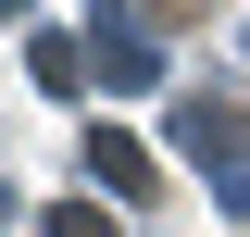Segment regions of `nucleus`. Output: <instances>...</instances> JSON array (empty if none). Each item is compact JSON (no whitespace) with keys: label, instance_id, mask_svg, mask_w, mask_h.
Returning a JSON list of instances; mask_svg holds the SVG:
<instances>
[{"label":"nucleus","instance_id":"nucleus-1","mask_svg":"<svg viewBox=\"0 0 250 237\" xmlns=\"http://www.w3.org/2000/svg\"><path fill=\"white\" fill-rule=\"evenodd\" d=\"M88 162H100V187H113V200H138V212H163V162L138 138H125V125H88Z\"/></svg>","mask_w":250,"mask_h":237},{"label":"nucleus","instance_id":"nucleus-2","mask_svg":"<svg viewBox=\"0 0 250 237\" xmlns=\"http://www.w3.org/2000/svg\"><path fill=\"white\" fill-rule=\"evenodd\" d=\"M50 237H113V212L100 200H50Z\"/></svg>","mask_w":250,"mask_h":237}]
</instances>
